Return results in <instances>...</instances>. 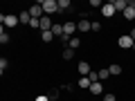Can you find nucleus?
<instances>
[{"instance_id":"12","label":"nucleus","mask_w":135,"mask_h":101,"mask_svg":"<svg viewBox=\"0 0 135 101\" xmlns=\"http://www.w3.org/2000/svg\"><path fill=\"white\" fill-rule=\"evenodd\" d=\"M113 5H115V11H122L124 14L126 7H128V0H113Z\"/></svg>"},{"instance_id":"23","label":"nucleus","mask_w":135,"mask_h":101,"mask_svg":"<svg viewBox=\"0 0 135 101\" xmlns=\"http://www.w3.org/2000/svg\"><path fill=\"white\" fill-rule=\"evenodd\" d=\"M99 29H101V23H99V20H92V29H90V32H99Z\"/></svg>"},{"instance_id":"9","label":"nucleus","mask_w":135,"mask_h":101,"mask_svg":"<svg viewBox=\"0 0 135 101\" xmlns=\"http://www.w3.org/2000/svg\"><path fill=\"white\" fill-rule=\"evenodd\" d=\"M88 92H90L92 97H95V94H104V83H101V81H95V83L90 85V90H88Z\"/></svg>"},{"instance_id":"26","label":"nucleus","mask_w":135,"mask_h":101,"mask_svg":"<svg viewBox=\"0 0 135 101\" xmlns=\"http://www.w3.org/2000/svg\"><path fill=\"white\" fill-rule=\"evenodd\" d=\"M34 101H52V99H50L47 94H38V97H36V99H34Z\"/></svg>"},{"instance_id":"20","label":"nucleus","mask_w":135,"mask_h":101,"mask_svg":"<svg viewBox=\"0 0 135 101\" xmlns=\"http://www.w3.org/2000/svg\"><path fill=\"white\" fill-rule=\"evenodd\" d=\"M0 43H2V45H7V43H9V34L5 32V27L0 29Z\"/></svg>"},{"instance_id":"27","label":"nucleus","mask_w":135,"mask_h":101,"mask_svg":"<svg viewBox=\"0 0 135 101\" xmlns=\"http://www.w3.org/2000/svg\"><path fill=\"white\" fill-rule=\"evenodd\" d=\"M63 90H65V92H72L74 85H72V83H65V85H63Z\"/></svg>"},{"instance_id":"1","label":"nucleus","mask_w":135,"mask_h":101,"mask_svg":"<svg viewBox=\"0 0 135 101\" xmlns=\"http://www.w3.org/2000/svg\"><path fill=\"white\" fill-rule=\"evenodd\" d=\"M0 23L5 25V27H18L20 25V18L16 14H2L0 16Z\"/></svg>"},{"instance_id":"18","label":"nucleus","mask_w":135,"mask_h":101,"mask_svg":"<svg viewBox=\"0 0 135 101\" xmlns=\"http://www.w3.org/2000/svg\"><path fill=\"white\" fill-rule=\"evenodd\" d=\"M70 9V0H59V14Z\"/></svg>"},{"instance_id":"17","label":"nucleus","mask_w":135,"mask_h":101,"mask_svg":"<svg viewBox=\"0 0 135 101\" xmlns=\"http://www.w3.org/2000/svg\"><path fill=\"white\" fill-rule=\"evenodd\" d=\"M52 34H54V38H61V36H63V25H54Z\"/></svg>"},{"instance_id":"22","label":"nucleus","mask_w":135,"mask_h":101,"mask_svg":"<svg viewBox=\"0 0 135 101\" xmlns=\"http://www.w3.org/2000/svg\"><path fill=\"white\" fill-rule=\"evenodd\" d=\"M88 79H90L92 83H95V81H99V72H95V70H92V72L88 74Z\"/></svg>"},{"instance_id":"11","label":"nucleus","mask_w":135,"mask_h":101,"mask_svg":"<svg viewBox=\"0 0 135 101\" xmlns=\"http://www.w3.org/2000/svg\"><path fill=\"white\" fill-rule=\"evenodd\" d=\"M108 72H110V77H119V74L124 72V67H122L119 63H113V65L108 67Z\"/></svg>"},{"instance_id":"25","label":"nucleus","mask_w":135,"mask_h":101,"mask_svg":"<svg viewBox=\"0 0 135 101\" xmlns=\"http://www.w3.org/2000/svg\"><path fill=\"white\" fill-rule=\"evenodd\" d=\"M90 7L97 9V7H104V2H101V0H90Z\"/></svg>"},{"instance_id":"15","label":"nucleus","mask_w":135,"mask_h":101,"mask_svg":"<svg viewBox=\"0 0 135 101\" xmlns=\"http://www.w3.org/2000/svg\"><path fill=\"white\" fill-rule=\"evenodd\" d=\"M41 41H43V43H52V41H54V34L52 32H41Z\"/></svg>"},{"instance_id":"8","label":"nucleus","mask_w":135,"mask_h":101,"mask_svg":"<svg viewBox=\"0 0 135 101\" xmlns=\"http://www.w3.org/2000/svg\"><path fill=\"white\" fill-rule=\"evenodd\" d=\"M77 29H79V32H90V29H92V20L81 18V20L77 23Z\"/></svg>"},{"instance_id":"16","label":"nucleus","mask_w":135,"mask_h":101,"mask_svg":"<svg viewBox=\"0 0 135 101\" xmlns=\"http://www.w3.org/2000/svg\"><path fill=\"white\" fill-rule=\"evenodd\" d=\"M65 61H72L74 58V49H70V47H63V54H61Z\"/></svg>"},{"instance_id":"4","label":"nucleus","mask_w":135,"mask_h":101,"mask_svg":"<svg viewBox=\"0 0 135 101\" xmlns=\"http://www.w3.org/2000/svg\"><path fill=\"white\" fill-rule=\"evenodd\" d=\"M77 72H79V77H88V74L92 72L90 63H88V61H79L77 63Z\"/></svg>"},{"instance_id":"28","label":"nucleus","mask_w":135,"mask_h":101,"mask_svg":"<svg viewBox=\"0 0 135 101\" xmlns=\"http://www.w3.org/2000/svg\"><path fill=\"white\" fill-rule=\"evenodd\" d=\"M131 38H133V41H135V27H133V29H131Z\"/></svg>"},{"instance_id":"19","label":"nucleus","mask_w":135,"mask_h":101,"mask_svg":"<svg viewBox=\"0 0 135 101\" xmlns=\"http://www.w3.org/2000/svg\"><path fill=\"white\" fill-rule=\"evenodd\" d=\"M108 79H110V72H108V67L99 70V81H108Z\"/></svg>"},{"instance_id":"14","label":"nucleus","mask_w":135,"mask_h":101,"mask_svg":"<svg viewBox=\"0 0 135 101\" xmlns=\"http://www.w3.org/2000/svg\"><path fill=\"white\" fill-rule=\"evenodd\" d=\"M68 47H70V49H74V52H77V49L81 47V41H79L77 36H72V38H70V43H68Z\"/></svg>"},{"instance_id":"6","label":"nucleus","mask_w":135,"mask_h":101,"mask_svg":"<svg viewBox=\"0 0 135 101\" xmlns=\"http://www.w3.org/2000/svg\"><path fill=\"white\" fill-rule=\"evenodd\" d=\"M63 34L72 38L74 34H77V23H63Z\"/></svg>"},{"instance_id":"2","label":"nucleus","mask_w":135,"mask_h":101,"mask_svg":"<svg viewBox=\"0 0 135 101\" xmlns=\"http://www.w3.org/2000/svg\"><path fill=\"white\" fill-rule=\"evenodd\" d=\"M41 7H43L45 16H52V14H56V11H59V2H56V0H43Z\"/></svg>"},{"instance_id":"7","label":"nucleus","mask_w":135,"mask_h":101,"mask_svg":"<svg viewBox=\"0 0 135 101\" xmlns=\"http://www.w3.org/2000/svg\"><path fill=\"white\" fill-rule=\"evenodd\" d=\"M52 27H54L52 18H50V16H43V18H41V32H52Z\"/></svg>"},{"instance_id":"29","label":"nucleus","mask_w":135,"mask_h":101,"mask_svg":"<svg viewBox=\"0 0 135 101\" xmlns=\"http://www.w3.org/2000/svg\"><path fill=\"white\" fill-rule=\"evenodd\" d=\"M133 52H135V43H133Z\"/></svg>"},{"instance_id":"21","label":"nucleus","mask_w":135,"mask_h":101,"mask_svg":"<svg viewBox=\"0 0 135 101\" xmlns=\"http://www.w3.org/2000/svg\"><path fill=\"white\" fill-rule=\"evenodd\" d=\"M7 67H9V61H7V58H0V74H5Z\"/></svg>"},{"instance_id":"5","label":"nucleus","mask_w":135,"mask_h":101,"mask_svg":"<svg viewBox=\"0 0 135 101\" xmlns=\"http://www.w3.org/2000/svg\"><path fill=\"white\" fill-rule=\"evenodd\" d=\"M101 16H104V18H113V16H115V5H113V2H104Z\"/></svg>"},{"instance_id":"10","label":"nucleus","mask_w":135,"mask_h":101,"mask_svg":"<svg viewBox=\"0 0 135 101\" xmlns=\"http://www.w3.org/2000/svg\"><path fill=\"white\" fill-rule=\"evenodd\" d=\"M77 85L81 88V90H90V85H92V81L88 77H79V81H77Z\"/></svg>"},{"instance_id":"13","label":"nucleus","mask_w":135,"mask_h":101,"mask_svg":"<svg viewBox=\"0 0 135 101\" xmlns=\"http://www.w3.org/2000/svg\"><path fill=\"white\" fill-rule=\"evenodd\" d=\"M18 18H20V25H29V23H32V16H29V11H27V9L20 11Z\"/></svg>"},{"instance_id":"24","label":"nucleus","mask_w":135,"mask_h":101,"mask_svg":"<svg viewBox=\"0 0 135 101\" xmlns=\"http://www.w3.org/2000/svg\"><path fill=\"white\" fill-rule=\"evenodd\" d=\"M104 101H117V97L113 92H108V94H104Z\"/></svg>"},{"instance_id":"3","label":"nucleus","mask_w":135,"mask_h":101,"mask_svg":"<svg viewBox=\"0 0 135 101\" xmlns=\"http://www.w3.org/2000/svg\"><path fill=\"white\" fill-rule=\"evenodd\" d=\"M133 43L135 41L131 38V34H124V36H119V41H117V45H119L122 49H133Z\"/></svg>"}]
</instances>
